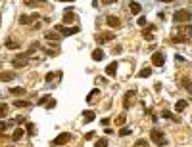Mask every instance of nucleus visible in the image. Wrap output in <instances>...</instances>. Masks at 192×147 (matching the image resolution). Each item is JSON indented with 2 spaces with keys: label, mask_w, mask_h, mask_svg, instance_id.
I'll use <instances>...</instances> for the list:
<instances>
[{
  "label": "nucleus",
  "mask_w": 192,
  "mask_h": 147,
  "mask_svg": "<svg viewBox=\"0 0 192 147\" xmlns=\"http://www.w3.org/2000/svg\"><path fill=\"white\" fill-rule=\"evenodd\" d=\"M39 2H44V0H39Z\"/></svg>",
  "instance_id": "a18cd8bd"
},
{
  "label": "nucleus",
  "mask_w": 192,
  "mask_h": 147,
  "mask_svg": "<svg viewBox=\"0 0 192 147\" xmlns=\"http://www.w3.org/2000/svg\"><path fill=\"white\" fill-rule=\"evenodd\" d=\"M162 117H163V118H171V120H175V122H179V117H177V115H173V113H169V111H162Z\"/></svg>",
  "instance_id": "412c9836"
},
{
  "label": "nucleus",
  "mask_w": 192,
  "mask_h": 147,
  "mask_svg": "<svg viewBox=\"0 0 192 147\" xmlns=\"http://www.w3.org/2000/svg\"><path fill=\"white\" fill-rule=\"evenodd\" d=\"M71 140V134L69 132H61L56 140H52V147H58V145H64V143H67V141Z\"/></svg>",
  "instance_id": "39448f33"
},
{
  "label": "nucleus",
  "mask_w": 192,
  "mask_h": 147,
  "mask_svg": "<svg viewBox=\"0 0 192 147\" xmlns=\"http://www.w3.org/2000/svg\"><path fill=\"white\" fill-rule=\"evenodd\" d=\"M150 75H152V69H150V67H144V69L138 73V76H140V78H146V76H150Z\"/></svg>",
  "instance_id": "4be33fe9"
},
{
  "label": "nucleus",
  "mask_w": 192,
  "mask_h": 147,
  "mask_svg": "<svg viewBox=\"0 0 192 147\" xmlns=\"http://www.w3.org/2000/svg\"><path fill=\"white\" fill-rule=\"evenodd\" d=\"M188 90H190V94H192V82H190V86H188Z\"/></svg>",
  "instance_id": "37998d69"
},
{
  "label": "nucleus",
  "mask_w": 192,
  "mask_h": 147,
  "mask_svg": "<svg viewBox=\"0 0 192 147\" xmlns=\"http://www.w3.org/2000/svg\"><path fill=\"white\" fill-rule=\"evenodd\" d=\"M6 128H8V122H6V124H4V122H0V130H6Z\"/></svg>",
  "instance_id": "ea45409f"
},
{
  "label": "nucleus",
  "mask_w": 192,
  "mask_h": 147,
  "mask_svg": "<svg viewBox=\"0 0 192 147\" xmlns=\"http://www.w3.org/2000/svg\"><path fill=\"white\" fill-rule=\"evenodd\" d=\"M46 105H48V109H54V107H56V99H50Z\"/></svg>",
  "instance_id": "473e14b6"
},
{
  "label": "nucleus",
  "mask_w": 192,
  "mask_h": 147,
  "mask_svg": "<svg viewBox=\"0 0 192 147\" xmlns=\"http://www.w3.org/2000/svg\"><path fill=\"white\" fill-rule=\"evenodd\" d=\"M60 2H69V0H60Z\"/></svg>",
  "instance_id": "c03bdc74"
},
{
  "label": "nucleus",
  "mask_w": 192,
  "mask_h": 147,
  "mask_svg": "<svg viewBox=\"0 0 192 147\" xmlns=\"http://www.w3.org/2000/svg\"><path fill=\"white\" fill-rule=\"evenodd\" d=\"M92 138H94V132H89V134L85 136V140H92Z\"/></svg>",
  "instance_id": "4c0bfd02"
},
{
  "label": "nucleus",
  "mask_w": 192,
  "mask_h": 147,
  "mask_svg": "<svg viewBox=\"0 0 192 147\" xmlns=\"http://www.w3.org/2000/svg\"><path fill=\"white\" fill-rule=\"evenodd\" d=\"M96 94H100V92H98V90H96V88H94V90H92V92L89 94V96H87V101H89V103H90V101H92V99H94V96H96Z\"/></svg>",
  "instance_id": "bb28decb"
},
{
  "label": "nucleus",
  "mask_w": 192,
  "mask_h": 147,
  "mask_svg": "<svg viewBox=\"0 0 192 147\" xmlns=\"http://www.w3.org/2000/svg\"><path fill=\"white\" fill-rule=\"evenodd\" d=\"M150 136H152V140H154L156 145H167V140H165V136H163V132L159 128H152Z\"/></svg>",
  "instance_id": "f03ea898"
},
{
  "label": "nucleus",
  "mask_w": 192,
  "mask_h": 147,
  "mask_svg": "<svg viewBox=\"0 0 192 147\" xmlns=\"http://www.w3.org/2000/svg\"><path fill=\"white\" fill-rule=\"evenodd\" d=\"M173 19H175V23L177 25H181V23H190L192 21V12L190 10H177L175 12V15H173Z\"/></svg>",
  "instance_id": "f257e3e1"
},
{
  "label": "nucleus",
  "mask_w": 192,
  "mask_h": 147,
  "mask_svg": "<svg viewBox=\"0 0 192 147\" xmlns=\"http://www.w3.org/2000/svg\"><path fill=\"white\" fill-rule=\"evenodd\" d=\"M12 78H15L14 73H0V80H2V82H10Z\"/></svg>",
  "instance_id": "dca6fc26"
},
{
  "label": "nucleus",
  "mask_w": 192,
  "mask_h": 147,
  "mask_svg": "<svg viewBox=\"0 0 192 147\" xmlns=\"http://www.w3.org/2000/svg\"><path fill=\"white\" fill-rule=\"evenodd\" d=\"M14 105H15V107H29V101H21V99H17Z\"/></svg>",
  "instance_id": "c85d7f7f"
},
{
  "label": "nucleus",
  "mask_w": 192,
  "mask_h": 147,
  "mask_svg": "<svg viewBox=\"0 0 192 147\" xmlns=\"http://www.w3.org/2000/svg\"><path fill=\"white\" fill-rule=\"evenodd\" d=\"M159 2H173V0H159Z\"/></svg>",
  "instance_id": "79ce46f5"
},
{
  "label": "nucleus",
  "mask_w": 192,
  "mask_h": 147,
  "mask_svg": "<svg viewBox=\"0 0 192 147\" xmlns=\"http://www.w3.org/2000/svg\"><path fill=\"white\" fill-rule=\"evenodd\" d=\"M25 4L27 6H35V0H25Z\"/></svg>",
  "instance_id": "58836bf2"
},
{
  "label": "nucleus",
  "mask_w": 192,
  "mask_h": 147,
  "mask_svg": "<svg viewBox=\"0 0 192 147\" xmlns=\"http://www.w3.org/2000/svg\"><path fill=\"white\" fill-rule=\"evenodd\" d=\"M54 80V73H48V75H46V82H52Z\"/></svg>",
  "instance_id": "72a5a7b5"
},
{
  "label": "nucleus",
  "mask_w": 192,
  "mask_h": 147,
  "mask_svg": "<svg viewBox=\"0 0 192 147\" xmlns=\"http://www.w3.org/2000/svg\"><path fill=\"white\" fill-rule=\"evenodd\" d=\"M27 132H29V134H35V126L31 124V122H27Z\"/></svg>",
  "instance_id": "2f4dec72"
},
{
  "label": "nucleus",
  "mask_w": 192,
  "mask_h": 147,
  "mask_svg": "<svg viewBox=\"0 0 192 147\" xmlns=\"http://www.w3.org/2000/svg\"><path fill=\"white\" fill-rule=\"evenodd\" d=\"M115 71H117V61H112L110 65L106 67V75H110V76H113V75H115Z\"/></svg>",
  "instance_id": "9b49d317"
},
{
  "label": "nucleus",
  "mask_w": 192,
  "mask_h": 147,
  "mask_svg": "<svg viewBox=\"0 0 192 147\" xmlns=\"http://www.w3.org/2000/svg\"><path fill=\"white\" fill-rule=\"evenodd\" d=\"M75 21V14L71 12V10H67V12L64 14V25H67V23H73Z\"/></svg>",
  "instance_id": "9d476101"
},
{
  "label": "nucleus",
  "mask_w": 192,
  "mask_h": 147,
  "mask_svg": "<svg viewBox=\"0 0 192 147\" xmlns=\"http://www.w3.org/2000/svg\"><path fill=\"white\" fill-rule=\"evenodd\" d=\"M115 38V33L113 31H108V33H100V34H96V42L98 44H106V42H110V40H113Z\"/></svg>",
  "instance_id": "20e7f679"
},
{
  "label": "nucleus",
  "mask_w": 192,
  "mask_h": 147,
  "mask_svg": "<svg viewBox=\"0 0 192 147\" xmlns=\"http://www.w3.org/2000/svg\"><path fill=\"white\" fill-rule=\"evenodd\" d=\"M27 65V59H23V57H15L14 59V67L15 69H21V67Z\"/></svg>",
  "instance_id": "ddd939ff"
},
{
  "label": "nucleus",
  "mask_w": 192,
  "mask_h": 147,
  "mask_svg": "<svg viewBox=\"0 0 192 147\" xmlns=\"http://www.w3.org/2000/svg\"><path fill=\"white\" fill-rule=\"evenodd\" d=\"M6 48H8V50H17V48H19V44H17L15 40L8 38V40H6Z\"/></svg>",
  "instance_id": "aec40b11"
},
{
  "label": "nucleus",
  "mask_w": 192,
  "mask_h": 147,
  "mask_svg": "<svg viewBox=\"0 0 192 147\" xmlns=\"http://www.w3.org/2000/svg\"><path fill=\"white\" fill-rule=\"evenodd\" d=\"M129 8H131V14L133 15H138V14H140V4H138V2H134V0H133V2L131 4H129Z\"/></svg>",
  "instance_id": "f8f14e48"
},
{
  "label": "nucleus",
  "mask_w": 192,
  "mask_h": 147,
  "mask_svg": "<svg viewBox=\"0 0 192 147\" xmlns=\"http://www.w3.org/2000/svg\"><path fill=\"white\" fill-rule=\"evenodd\" d=\"M131 134V128H125V126H123L121 130H119V136H129Z\"/></svg>",
  "instance_id": "c756f323"
},
{
  "label": "nucleus",
  "mask_w": 192,
  "mask_h": 147,
  "mask_svg": "<svg viewBox=\"0 0 192 147\" xmlns=\"http://www.w3.org/2000/svg\"><path fill=\"white\" fill-rule=\"evenodd\" d=\"M94 147H108V140H106V138H100V140L94 143Z\"/></svg>",
  "instance_id": "393cba45"
},
{
  "label": "nucleus",
  "mask_w": 192,
  "mask_h": 147,
  "mask_svg": "<svg viewBox=\"0 0 192 147\" xmlns=\"http://www.w3.org/2000/svg\"><path fill=\"white\" fill-rule=\"evenodd\" d=\"M83 118H85V122H92L96 118V115H94V111H85L83 113Z\"/></svg>",
  "instance_id": "4468645a"
},
{
  "label": "nucleus",
  "mask_w": 192,
  "mask_h": 147,
  "mask_svg": "<svg viewBox=\"0 0 192 147\" xmlns=\"http://www.w3.org/2000/svg\"><path fill=\"white\" fill-rule=\"evenodd\" d=\"M121 52H123V48H121V46H115V48H113V56H119Z\"/></svg>",
  "instance_id": "7c9ffc66"
},
{
  "label": "nucleus",
  "mask_w": 192,
  "mask_h": 147,
  "mask_svg": "<svg viewBox=\"0 0 192 147\" xmlns=\"http://www.w3.org/2000/svg\"><path fill=\"white\" fill-rule=\"evenodd\" d=\"M186 105H188V103H186L184 101V99H179V101H177V105H175V111H184V109H186Z\"/></svg>",
  "instance_id": "6ab92c4d"
},
{
  "label": "nucleus",
  "mask_w": 192,
  "mask_h": 147,
  "mask_svg": "<svg viewBox=\"0 0 192 147\" xmlns=\"http://www.w3.org/2000/svg\"><path fill=\"white\" fill-rule=\"evenodd\" d=\"M56 31H60V34L61 36H73V34H77V33H79V27H77V25H75V27H65V25H56V27H54Z\"/></svg>",
  "instance_id": "7ed1b4c3"
},
{
  "label": "nucleus",
  "mask_w": 192,
  "mask_h": 147,
  "mask_svg": "<svg viewBox=\"0 0 192 147\" xmlns=\"http://www.w3.org/2000/svg\"><path fill=\"white\" fill-rule=\"evenodd\" d=\"M144 38H146V40H154V34L152 33H144Z\"/></svg>",
  "instance_id": "f704fd0d"
},
{
  "label": "nucleus",
  "mask_w": 192,
  "mask_h": 147,
  "mask_svg": "<svg viewBox=\"0 0 192 147\" xmlns=\"http://www.w3.org/2000/svg\"><path fill=\"white\" fill-rule=\"evenodd\" d=\"M44 36H46L48 40H54V42H58V40L61 38V34H60V33H50V31H48V33H46Z\"/></svg>",
  "instance_id": "a211bd4d"
},
{
  "label": "nucleus",
  "mask_w": 192,
  "mask_h": 147,
  "mask_svg": "<svg viewBox=\"0 0 192 147\" xmlns=\"http://www.w3.org/2000/svg\"><path fill=\"white\" fill-rule=\"evenodd\" d=\"M48 101H50V96H48V94H46V96H42V98L39 99V105H46Z\"/></svg>",
  "instance_id": "cd10ccee"
},
{
  "label": "nucleus",
  "mask_w": 192,
  "mask_h": 147,
  "mask_svg": "<svg viewBox=\"0 0 192 147\" xmlns=\"http://www.w3.org/2000/svg\"><path fill=\"white\" fill-rule=\"evenodd\" d=\"M138 25H140V27H142V25H146V17H138Z\"/></svg>",
  "instance_id": "c9c22d12"
},
{
  "label": "nucleus",
  "mask_w": 192,
  "mask_h": 147,
  "mask_svg": "<svg viewBox=\"0 0 192 147\" xmlns=\"http://www.w3.org/2000/svg\"><path fill=\"white\" fill-rule=\"evenodd\" d=\"M35 19H39V14H31V15H21V17H19V23H21V25H29V23H33Z\"/></svg>",
  "instance_id": "0eeeda50"
},
{
  "label": "nucleus",
  "mask_w": 192,
  "mask_h": 147,
  "mask_svg": "<svg viewBox=\"0 0 192 147\" xmlns=\"http://www.w3.org/2000/svg\"><path fill=\"white\" fill-rule=\"evenodd\" d=\"M175 61H177V63H183L184 57H183V56H175Z\"/></svg>",
  "instance_id": "e433bc0d"
},
{
  "label": "nucleus",
  "mask_w": 192,
  "mask_h": 147,
  "mask_svg": "<svg viewBox=\"0 0 192 147\" xmlns=\"http://www.w3.org/2000/svg\"><path fill=\"white\" fill-rule=\"evenodd\" d=\"M102 2H104V4H113L115 0H102Z\"/></svg>",
  "instance_id": "a19ab883"
},
{
  "label": "nucleus",
  "mask_w": 192,
  "mask_h": 147,
  "mask_svg": "<svg viewBox=\"0 0 192 147\" xmlns=\"http://www.w3.org/2000/svg\"><path fill=\"white\" fill-rule=\"evenodd\" d=\"M115 124H117V126H123V124H125V115H119V117L115 118Z\"/></svg>",
  "instance_id": "a878e982"
},
{
  "label": "nucleus",
  "mask_w": 192,
  "mask_h": 147,
  "mask_svg": "<svg viewBox=\"0 0 192 147\" xmlns=\"http://www.w3.org/2000/svg\"><path fill=\"white\" fill-rule=\"evenodd\" d=\"M133 98H134V92H133V90H129V92L125 94V98H123V109H125V111H127L129 107H131Z\"/></svg>",
  "instance_id": "6e6552de"
},
{
  "label": "nucleus",
  "mask_w": 192,
  "mask_h": 147,
  "mask_svg": "<svg viewBox=\"0 0 192 147\" xmlns=\"http://www.w3.org/2000/svg\"><path fill=\"white\" fill-rule=\"evenodd\" d=\"M0 117H8V105L0 103Z\"/></svg>",
  "instance_id": "b1692460"
},
{
  "label": "nucleus",
  "mask_w": 192,
  "mask_h": 147,
  "mask_svg": "<svg viewBox=\"0 0 192 147\" xmlns=\"http://www.w3.org/2000/svg\"><path fill=\"white\" fill-rule=\"evenodd\" d=\"M23 138V128H17V130H14V134H12V140L14 141H19Z\"/></svg>",
  "instance_id": "f3484780"
},
{
  "label": "nucleus",
  "mask_w": 192,
  "mask_h": 147,
  "mask_svg": "<svg viewBox=\"0 0 192 147\" xmlns=\"http://www.w3.org/2000/svg\"><path fill=\"white\" fill-rule=\"evenodd\" d=\"M14 94V96H23L25 94V88H21V86H17V88H12V90H10Z\"/></svg>",
  "instance_id": "5701e85b"
},
{
  "label": "nucleus",
  "mask_w": 192,
  "mask_h": 147,
  "mask_svg": "<svg viewBox=\"0 0 192 147\" xmlns=\"http://www.w3.org/2000/svg\"><path fill=\"white\" fill-rule=\"evenodd\" d=\"M92 59H94V61H102L104 59V52L100 48H96L94 52H92Z\"/></svg>",
  "instance_id": "2eb2a0df"
},
{
  "label": "nucleus",
  "mask_w": 192,
  "mask_h": 147,
  "mask_svg": "<svg viewBox=\"0 0 192 147\" xmlns=\"http://www.w3.org/2000/svg\"><path fill=\"white\" fill-rule=\"evenodd\" d=\"M163 61H165V56L162 54V52H156V54L152 56V63L156 67H163Z\"/></svg>",
  "instance_id": "423d86ee"
},
{
  "label": "nucleus",
  "mask_w": 192,
  "mask_h": 147,
  "mask_svg": "<svg viewBox=\"0 0 192 147\" xmlns=\"http://www.w3.org/2000/svg\"><path fill=\"white\" fill-rule=\"evenodd\" d=\"M106 23L110 25L112 29H117L119 25H121V21H119V17H115V15H108V17H106Z\"/></svg>",
  "instance_id": "1a4fd4ad"
}]
</instances>
